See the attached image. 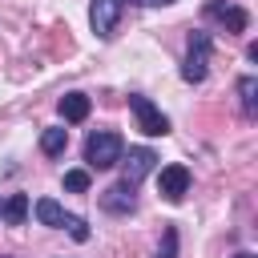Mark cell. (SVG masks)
Returning a JSON list of instances; mask_svg holds the SVG:
<instances>
[{
    "mask_svg": "<svg viewBox=\"0 0 258 258\" xmlns=\"http://www.w3.org/2000/svg\"><path fill=\"white\" fill-rule=\"evenodd\" d=\"M0 258H8V254H0Z\"/></svg>",
    "mask_w": 258,
    "mask_h": 258,
    "instance_id": "18",
    "label": "cell"
},
{
    "mask_svg": "<svg viewBox=\"0 0 258 258\" xmlns=\"http://www.w3.org/2000/svg\"><path fill=\"white\" fill-rule=\"evenodd\" d=\"M210 48H214L210 32H194L189 36V52L181 60V81L185 85H202L206 81V73H210Z\"/></svg>",
    "mask_w": 258,
    "mask_h": 258,
    "instance_id": "3",
    "label": "cell"
},
{
    "mask_svg": "<svg viewBox=\"0 0 258 258\" xmlns=\"http://www.w3.org/2000/svg\"><path fill=\"white\" fill-rule=\"evenodd\" d=\"M157 194H161L165 202H181V198L189 194V169H185V165H165V169L157 173Z\"/></svg>",
    "mask_w": 258,
    "mask_h": 258,
    "instance_id": "7",
    "label": "cell"
},
{
    "mask_svg": "<svg viewBox=\"0 0 258 258\" xmlns=\"http://www.w3.org/2000/svg\"><path fill=\"white\" fill-rule=\"evenodd\" d=\"M206 16L218 20L226 32H246V24H250L246 8H238V4H230V0H206Z\"/></svg>",
    "mask_w": 258,
    "mask_h": 258,
    "instance_id": "6",
    "label": "cell"
},
{
    "mask_svg": "<svg viewBox=\"0 0 258 258\" xmlns=\"http://www.w3.org/2000/svg\"><path fill=\"white\" fill-rule=\"evenodd\" d=\"M0 214L8 218V226H20V222L28 218V198H24V194H12V198H8V206H4Z\"/></svg>",
    "mask_w": 258,
    "mask_h": 258,
    "instance_id": "13",
    "label": "cell"
},
{
    "mask_svg": "<svg viewBox=\"0 0 258 258\" xmlns=\"http://www.w3.org/2000/svg\"><path fill=\"white\" fill-rule=\"evenodd\" d=\"M89 109H93V105H89V97H85V93H64V97H60V117H64V121H73V125H77V121H85V117H89Z\"/></svg>",
    "mask_w": 258,
    "mask_h": 258,
    "instance_id": "10",
    "label": "cell"
},
{
    "mask_svg": "<svg viewBox=\"0 0 258 258\" xmlns=\"http://www.w3.org/2000/svg\"><path fill=\"white\" fill-rule=\"evenodd\" d=\"M32 210H36V222H40V226H52V230H69L77 242H89V222H85L81 214H64V210H60L52 198H40Z\"/></svg>",
    "mask_w": 258,
    "mask_h": 258,
    "instance_id": "2",
    "label": "cell"
},
{
    "mask_svg": "<svg viewBox=\"0 0 258 258\" xmlns=\"http://www.w3.org/2000/svg\"><path fill=\"white\" fill-rule=\"evenodd\" d=\"M234 258H254V254H250V250H242V254H234Z\"/></svg>",
    "mask_w": 258,
    "mask_h": 258,
    "instance_id": "17",
    "label": "cell"
},
{
    "mask_svg": "<svg viewBox=\"0 0 258 258\" xmlns=\"http://www.w3.org/2000/svg\"><path fill=\"white\" fill-rule=\"evenodd\" d=\"M121 157H125V141L113 129H97V133L85 137V161L93 169H113Z\"/></svg>",
    "mask_w": 258,
    "mask_h": 258,
    "instance_id": "1",
    "label": "cell"
},
{
    "mask_svg": "<svg viewBox=\"0 0 258 258\" xmlns=\"http://www.w3.org/2000/svg\"><path fill=\"white\" fill-rule=\"evenodd\" d=\"M64 145H69V129H60V125H52V129H44V133H40V149H44L48 157H56V153H64Z\"/></svg>",
    "mask_w": 258,
    "mask_h": 258,
    "instance_id": "12",
    "label": "cell"
},
{
    "mask_svg": "<svg viewBox=\"0 0 258 258\" xmlns=\"http://www.w3.org/2000/svg\"><path fill=\"white\" fill-rule=\"evenodd\" d=\"M238 97H242V113L258 117V77H242L238 81Z\"/></svg>",
    "mask_w": 258,
    "mask_h": 258,
    "instance_id": "11",
    "label": "cell"
},
{
    "mask_svg": "<svg viewBox=\"0 0 258 258\" xmlns=\"http://www.w3.org/2000/svg\"><path fill=\"white\" fill-rule=\"evenodd\" d=\"M153 165H157V153H153V149H145V145H133V149H129V157H125V177H121V181L137 185L145 173H153Z\"/></svg>",
    "mask_w": 258,
    "mask_h": 258,
    "instance_id": "9",
    "label": "cell"
},
{
    "mask_svg": "<svg viewBox=\"0 0 258 258\" xmlns=\"http://www.w3.org/2000/svg\"><path fill=\"white\" fill-rule=\"evenodd\" d=\"M64 189L69 194H85L89 189V169H69L64 173Z\"/></svg>",
    "mask_w": 258,
    "mask_h": 258,
    "instance_id": "14",
    "label": "cell"
},
{
    "mask_svg": "<svg viewBox=\"0 0 258 258\" xmlns=\"http://www.w3.org/2000/svg\"><path fill=\"white\" fill-rule=\"evenodd\" d=\"M121 12H125V0H93V4H89V24H93V32H97L101 40H109V36L117 32Z\"/></svg>",
    "mask_w": 258,
    "mask_h": 258,
    "instance_id": "5",
    "label": "cell"
},
{
    "mask_svg": "<svg viewBox=\"0 0 258 258\" xmlns=\"http://www.w3.org/2000/svg\"><path fill=\"white\" fill-rule=\"evenodd\" d=\"M129 4H141V8H165V4H173V0H129Z\"/></svg>",
    "mask_w": 258,
    "mask_h": 258,
    "instance_id": "16",
    "label": "cell"
},
{
    "mask_svg": "<svg viewBox=\"0 0 258 258\" xmlns=\"http://www.w3.org/2000/svg\"><path fill=\"white\" fill-rule=\"evenodd\" d=\"M133 189H137V185H129V181L109 185V189L101 194V210H105V214H117V218L133 214V210H137V194H133Z\"/></svg>",
    "mask_w": 258,
    "mask_h": 258,
    "instance_id": "8",
    "label": "cell"
},
{
    "mask_svg": "<svg viewBox=\"0 0 258 258\" xmlns=\"http://www.w3.org/2000/svg\"><path fill=\"white\" fill-rule=\"evenodd\" d=\"M157 258H177V230H173V226L165 230V238H161V246H157Z\"/></svg>",
    "mask_w": 258,
    "mask_h": 258,
    "instance_id": "15",
    "label": "cell"
},
{
    "mask_svg": "<svg viewBox=\"0 0 258 258\" xmlns=\"http://www.w3.org/2000/svg\"><path fill=\"white\" fill-rule=\"evenodd\" d=\"M129 109H133V117H137V129L145 133V137H165L169 133V117L149 101V97H141V93H129Z\"/></svg>",
    "mask_w": 258,
    "mask_h": 258,
    "instance_id": "4",
    "label": "cell"
}]
</instances>
